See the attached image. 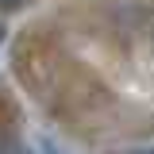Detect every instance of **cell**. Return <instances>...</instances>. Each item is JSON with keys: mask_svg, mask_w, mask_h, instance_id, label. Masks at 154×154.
<instances>
[{"mask_svg": "<svg viewBox=\"0 0 154 154\" xmlns=\"http://www.w3.org/2000/svg\"><path fill=\"white\" fill-rule=\"evenodd\" d=\"M38 150H42V154H66V150L54 143V139H38Z\"/></svg>", "mask_w": 154, "mask_h": 154, "instance_id": "1", "label": "cell"}, {"mask_svg": "<svg viewBox=\"0 0 154 154\" xmlns=\"http://www.w3.org/2000/svg\"><path fill=\"white\" fill-rule=\"evenodd\" d=\"M131 154H154V143H146V146H135Z\"/></svg>", "mask_w": 154, "mask_h": 154, "instance_id": "2", "label": "cell"}]
</instances>
